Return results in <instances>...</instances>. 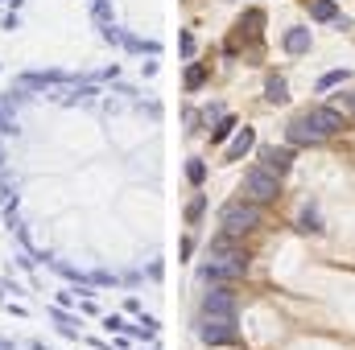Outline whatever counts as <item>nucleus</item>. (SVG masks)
I'll list each match as a JSON object with an SVG mask.
<instances>
[{"mask_svg":"<svg viewBox=\"0 0 355 350\" xmlns=\"http://www.w3.org/2000/svg\"><path fill=\"white\" fill-rule=\"evenodd\" d=\"M335 132H343V111L339 107H310V111L293 116L289 128H285L289 145H322Z\"/></svg>","mask_w":355,"mask_h":350,"instance_id":"f257e3e1","label":"nucleus"},{"mask_svg":"<svg viewBox=\"0 0 355 350\" xmlns=\"http://www.w3.org/2000/svg\"><path fill=\"white\" fill-rule=\"evenodd\" d=\"M244 272H248L244 248H236L232 235H219V239L211 243V260H207V268H202V276L215 280V284H232V280H240Z\"/></svg>","mask_w":355,"mask_h":350,"instance_id":"f03ea898","label":"nucleus"},{"mask_svg":"<svg viewBox=\"0 0 355 350\" xmlns=\"http://www.w3.org/2000/svg\"><path fill=\"white\" fill-rule=\"evenodd\" d=\"M219 227H223V235L236 239V235L261 227V206L248 202V198H232V202H223V210H219Z\"/></svg>","mask_w":355,"mask_h":350,"instance_id":"7ed1b4c3","label":"nucleus"},{"mask_svg":"<svg viewBox=\"0 0 355 350\" xmlns=\"http://www.w3.org/2000/svg\"><path fill=\"white\" fill-rule=\"evenodd\" d=\"M248 202H257V206H265V202H272L277 194H281V177L272 174V169H265V165H257V169H248L244 174V190H240Z\"/></svg>","mask_w":355,"mask_h":350,"instance_id":"20e7f679","label":"nucleus"},{"mask_svg":"<svg viewBox=\"0 0 355 350\" xmlns=\"http://www.w3.org/2000/svg\"><path fill=\"white\" fill-rule=\"evenodd\" d=\"M198 338L207 347H227L236 342V313H202L198 317Z\"/></svg>","mask_w":355,"mask_h":350,"instance_id":"39448f33","label":"nucleus"},{"mask_svg":"<svg viewBox=\"0 0 355 350\" xmlns=\"http://www.w3.org/2000/svg\"><path fill=\"white\" fill-rule=\"evenodd\" d=\"M202 313H236V293H232V284H215V288L202 297Z\"/></svg>","mask_w":355,"mask_h":350,"instance_id":"423d86ee","label":"nucleus"},{"mask_svg":"<svg viewBox=\"0 0 355 350\" xmlns=\"http://www.w3.org/2000/svg\"><path fill=\"white\" fill-rule=\"evenodd\" d=\"M289 161H293V153H289V149H277V145H272V149H261V165L272 169L277 177L289 169Z\"/></svg>","mask_w":355,"mask_h":350,"instance_id":"0eeeda50","label":"nucleus"},{"mask_svg":"<svg viewBox=\"0 0 355 350\" xmlns=\"http://www.w3.org/2000/svg\"><path fill=\"white\" fill-rule=\"evenodd\" d=\"M252 145H257V132H252V128H240V136H236V140H232V149H227V161H240Z\"/></svg>","mask_w":355,"mask_h":350,"instance_id":"6e6552de","label":"nucleus"},{"mask_svg":"<svg viewBox=\"0 0 355 350\" xmlns=\"http://www.w3.org/2000/svg\"><path fill=\"white\" fill-rule=\"evenodd\" d=\"M285 50H289V54H306V50H310V33H306V29H289V33H285Z\"/></svg>","mask_w":355,"mask_h":350,"instance_id":"1a4fd4ad","label":"nucleus"},{"mask_svg":"<svg viewBox=\"0 0 355 350\" xmlns=\"http://www.w3.org/2000/svg\"><path fill=\"white\" fill-rule=\"evenodd\" d=\"M335 12H339L335 0H310V17L314 21H335Z\"/></svg>","mask_w":355,"mask_h":350,"instance_id":"9d476101","label":"nucleus"},{"mask_svg":"<svg viewBox=\"0 0 355 350\" xmlns=\"http://www.w3.org/2000/svg\"><path fill=\"white\" fill-rule=\"evenodd\" d=\"M265 99H268V103H285V99H289V95H285V83H281V79H268Z\"/></svg>","mask_w":355,"mask_h":350,"instance_id":"9b49d317","label":"nucleus"},{"mask_svg":"<svg viewBox=\"0 0 355 350\" xmlns=\"http://www.w3.org/2000/svg\"><path fill=\"white\" fill-rule=\"evenodd\" d=\"M202 79H207V71H202V66H190V71H186V87H198Z\"/></svg>","mask_w":355,"mask_h":350,"instance_id":"f8f14e48","label":"nucleus"},{"mask_svg":"<svg viewBox=\"0 0 355 350\" xmlns=\"http://www.w3.org/2000/svg\"><path fill=\"white\" fill-rule=\"evenodd\" d=\"M339 103H343V111H352V116H355V91H347V95H339Z\"/></svg>","mask_w":355,"mask_h":350,"instance_id":"ddd939ff","label":"nucleus"},{"mask_svg":"<svg viewBox=\"0 0 355 350\" xmlns=\"http://www.w3.org/2000/svg\"><path fill=\"white\" fill-rule=\"evenodd\" d=\"M335 83H343V71H331V75L322 79V87H335Z\"/></svg>","mask_w":355,"mask_h":350,"instance_id":"4468645a","label":"nucleus"}]
</instances>
